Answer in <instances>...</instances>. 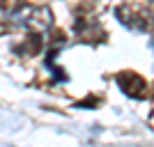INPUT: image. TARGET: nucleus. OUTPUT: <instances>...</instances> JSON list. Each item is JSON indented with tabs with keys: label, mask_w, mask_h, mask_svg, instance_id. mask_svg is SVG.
Masks as SVG:
<instances>
[{
	"label": "nucleus",
	"mask_w": 154,
	"mask_h": 147,
	"mask_svg": "<svg viewBox=\"0 0 154 147\" xmlns=\"http://www.w3.org/2000/svg\"><path fill=\"white\" fill-rule=\"evenodd\" d=\"M117 85L122 87V92H127L129 96H134V99H145L149 96V87L145 83V78L140 74H136V71H120L117 74Z\"/></svg>",
	"instance_id": "f257e3e1"
},
{
	"label": "nucleus",
	"mask_w": 154,
	"mask_h": 147,
	"mask_svg": "<svg viewBox=\"0 0 154 147\" xmlns=\"http://www.w3.org/2000/svg\"><path fill=\"white\" fill-rule=\"evenodd\" d=\"M16 51L26 53V55H35V53H39V51H42V37H39V35H30L28 41H26V46H19Z\"/></svg>",
	"instance_id": "f03ea898"
},
{
	"label": "nucleus",
	"mask_w": 154,
	"mask_h": 147,
	"mask_svg": "<svg viewBox=\"0 0 154 147\" xmlns=\"http://www.w3.org/2000/svg\"><path fill=\"white\" fill-rule=\"evenodd\" d=\"M97 106H101V96H85L76 101V108H97Z\"/></svg>",
	"instance_id": "7ed1b4c3"
}]
</instances>
